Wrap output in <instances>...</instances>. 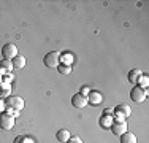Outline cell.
<instances>
[{
    "label": "cell",
    "mask_w": 149,
    "mask_h": 143,
    "mask_svg": "<svg viewBox=\"0 0 149 143\" xmlns=\"http://www.w3.org/2000/svg\"><path fill=\"white\" fill-rule=\"evenodd\" d=\"M148 84H149V78L146 76V75H141L140 80L136 81V86H140V88L146 89V88H148Z\"/></svg>",
    "instance_id": "e0dca14e"
},
{
    "label": "cell",
    "mask_w": 149,
    "mask_h": 143,
    "mask_svg": "<svg viewBox=\"0 0 149 143\" xmlns=\"http://www.w3.org/2000/svg\"><path fill=\"white\" fill-rule=\"evenodd\" d=\"M91 92V89H89V86H83V88L79 89V94L81 95H84V97H87V94Z\"/></svg>",
    "instance_id": "d6986e66"
},
{
    "label": "cell",
    "mask_w": 149,
    "mask_h": 143,
    "mask_svg": "<svg viewBox=\"0 0 149 143\" xmlns=\"http://www.w3.org/2000/svg\"><path fill=\"white\" fill-rule=\"evenodd\" d=\"M143 75V72H141L140 69H132L129 72V75H127V78H129V81L130 83H133V84H136V81L140 80V76Z\"/></svg>",
    "instance_id": "8fae6325"
},
{
    "label": "cell",
    "mask_w": 149,
    "mask_h": 143,
    "mask_svg": "<svg viewBox=\"0 0 149 143\" xmlns=\"http://www.w3.org/2000/svg\"><path fill=\"white\" fill-rule=\"evenodd\" d=\"M0 67H2V69H5V70H11L13 69V64H11V60L3 59L2 62H0Z\"/></svg>",
    "instance_id": "ac0fdd59"
},
{
    "label": "cell",
    "mask_w": 149,
    "mask_h": 143,
    "mask_svg": "<svg viewBox=\"0 0 149 143\" xmlns=\"http://www.w3.org/2000/svg\"><path fill=\"white\" fill-rule=\"evenodd\" d=\"M60 64H63V65H72L73 64V54L72 53H60V57H59Z\"/></svg>",
    "instance_id": "9a60e30c"
},
{
    "label": "cell",
    "mask_w": 149,
    "mask_h": 143,
    "mask_svg": "<svg viewBox=\"0 0 149 143\" xmlns=\"http://www.w3.org/2000/svg\"><path fill=\"white\" fill-rule=\"evenodd\" d=\"M15 126V118L8 113H0V129L2 130H11Z\"/></svg>",
    "instance_id": "277c9868"
},
{
    "label": "cell",
    "mask_w": 149,
    "mask_h": 143,
    "mask_svg": "<svg viewBox=\"0 0 149 143\" xmlns=\"http://www.w3.org/2000/svg\"><path fill=\"white\" fill-rule=\"evenodd\" d=\"M109 129H111V132L114 135H118V137H120L122 134H125V132L129 130V129H127V123H125V121H122V123H116V121H114L113 126Z\"/></svg>",
    "instance_id": "52a82bcc"
},
{
    "label": "cell",
    "mask_w": 149,
    "mask_h": 143,
    "mask_svg": "<svg viewBox=\"0 0 149 143\" xmlns=\"http://www.w3.org/2000/svg\"><path fill=\"white\" fill-rule=\"evenodd\" d=\"M98 123H100V126L103 127V129H109V127L113 126V123H114V119H113L111 114H103V116L100 118V121H98Z\"/></svg>",
    "instance_id": "4fadbf2b"
},
{
    "label": "cell",
    "mask_w": 149,
    "mask_h": 143,
    "mask_svg": "<svg viewBox=\"0 0 149 143\" xmlns=\"http://www.w3.org/2000/svg\"><path fill=\"white\" fill-rule=\"evenodd\" d=\"M5 105L8 110H15V111H19V110L24 108V99L19 97V95H8L5 99Z\"/></svg>",
    "instance_id": "6da1fadb"
},
{
    "label": "cell",
    "mask_w": 149,
    "mask_h": 143,
    "mask_svg": "<svg viewBox=\"0 0 149 143\" xmlns=\"http://www.w3.org/2000/svg\"><path fill=\"white\" fill-rule=\"evenodd\" d=\"M114 113H119V114H122L124 118H129L130 114H132V108H130L129 105H118L114 110H113Z\"/></svg>",
    "instance_id": "7c38bea8"
},
{
    "label": "cell",
    "mask_w": 149,
    "mask_h": 143,
    "mask_svg": "<svg viewBox=\"0 0 149 143\" xmlns=\"http://www.w3.org/2000/svg\"><path fill=\"white\" fill-rule=\"evenodd\" d=\"M86 99H87V103H89V105H100V103L103 102V95H102L100 91H91Z\"/></svg>",
    "instance_id": "8992f818"
},
{
    "label": "cell",
    "mask_w": 149,
    "mask_h": 143,
    "mask_svg": "<svg viewBox=\"0 0 149 143\" xmlns=\"http://www.w3.org/2000/svg\"><path fill=\"white\" fill-rule=\"evenodd\" d=\"M72 137L70 135V130L68 129H60V130H57V134H56V138H57V142L60 143H67V140Z\"/></svg>",
    "instance_id": "30bf717a"
},
{
    "label": "cell",
    "mask_w": 149,
    "mask_h": 143,
    "mask_svg": "<svg viewBox=\"0 0 149 143\" xmlns=\"http://www.w3.org/2000/svg\"><path fill=\"white\" fill-rule=\"evenodd\" d=\"M113 113V110L111 108H108V110H105V114H111Z\"/></svg>",
    "instance_id": "7402d4cb"
},
{
    "label": "cell",
    "mask_w": 149,
    "mask_h": 143,
    "mask_svg": "<svg viewBox=\"0 0 149 143\" xmlns=\"http://www.w3.org/2000/svg\"><path fill=\"white\" fill-rule=\"evenodd\" d=\"M57 72L60 75H70V73H72V65H63V64H59V65H57Z\"/></svg>",
    "instance_id": "2e32d148"
},
{
    "label": "cell",
    "mask_w": 149,
    "mask_h": 143,
    "mask_svg": "<svg viewBox=\"0 0 149 143\" xmlns=\"http://www.w3.org/2000/svg\"><path fill=\"white\" fill-rule=\"evenodd\" d=\"M11 64H13V69H24L26 64H27V60H26V57H24V56L17 54L16 57H13V59H11Z\"/></svg>",
    "instance_id": "9c48e42d"
},
{
    "label": "cell",
    "mask_w": 149,
    "mask_h": 143,
    "mask_svg": "<svg viewBox=\"0 0 149 143\" xmlns=\"http://www.w3.org/2000/svg\"><path fill=\"white\" fill-rule=\"evenodd\" d=\"M59 57H60L59 51H51V53H48V54H45V57H43L45 67H49V69H57V65L60 64Z\"/></svg>",
    "instance_id": "7a4b0ae2"
},
{
    "label": "cell",
    "mask_w": 149,
    "mask_h": 143,
    "mask_svg": "<svg viewBox=\"0 0 149 143\" xmlns=\"http://www.w3.org/2000/svg\"><path fill=\"white\" fill-rule=\"evenodd\" d=\"M67 143H83V140H81L79 137H70L68 140H67Z\"/></svg>",
    "instance_id": "ffe728a7"
},
{
    "label": "cell",
    "mask_w": 149,
    "mask_h": 143,
    "mask_svg": "<svg viewBox=\"0 0 149 143\" xmlns=\"http://www.w3.org/2000/svg\"><path fill=\"white\" fill-rule=\"evenodd\" d=\"M5 108H6L5 100H2V99H0V113H3V111H5Z\"/></svg>",
    "instance_id": "44dd1931"
},
{
    "label": "cell",
    "mask_w": 149,
    "mask_h": 143,
    "mask_svg": "<svg viewBox=\"0 0 149 143\" xmlns=\"http://www.w3.org/2000/svg\"><path fill=\"white\" fill-rule=\"evenodd\" d=\"M2 56H3V59L11 60L13 57L17 56V46L15 45V43H6V45H3V48H2Z\"/></svg>",
    "instance_id": "5b68a950"
},
{
    "label": "cell",
    "mask_w": 149,
    "mask_h": 143,
    "mask_svg": "<svg viewBox=\"0 0 149 143\" xmlns=\"http://www.w3.org/2000/svg\"><path fill=\"white\" fill-rule=\"evenodd\" d=\"M120 143H136V135L127 130L125 134L120 135Z\"/></svg>",
    "instance_id": "5bb4252c"
},
{
    "label": "cell",
    "mask_w": 149,
    "mask_h": 143,
    "mask_svg": "<svg viewBox=\"0 0 149 143\" xmlns=\"http://www.w3.org/2000/svg\"><path fill=\"white\" fill-rule=\"evenodd\" d=\"M72 105L74 108H84V107L87 105V99L81 94H74L72 97Z\"/></svg>",
    "instance_id": "ba28073f"
},
{
    "label": "cell",
    "mask_w": 149,
    "mask_h": 143,
    "mask_svg": "<svg viewBox=\"0 0 149 143\" xmlns=\"http://www.w3.org/2000/svg\"><path fill=\"white\" fill-rule=\"evenodd\" d=\"M146 95H148V91H146V89H143V88H140V86H133V89L130 91V99H132L135 103L144 102Z\"/></svg>",
    "instance_id": "3957f363"
}]
</instances>
